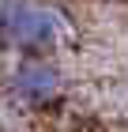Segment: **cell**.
<instances>
[{
	"mask_svg": "<svg viewBox=\"0 0 128 132\" xmlns=\"http://www.w3.org/2000/svg\"><path fill=\"white\" fill-rule=\"evenodd\" d=\"M64 34V19L38 0H0V42L11 49H53Z\"/></svg>",
	"mask_w": 128,
	"mask_h": 132,
	"instance_id": "1",
	"label": "cell"
},
{
	"mask_svg": "<svg viewBox=\"0 0 128 132\" xmlns=\"http://www.w3.org/2000/svg\"><path fill=\"white\" fill-rule=\"evenodd\" d=\"M8 91L15 102L23 106H49L60 98L64 91V76L53 61H41V57H30V61L15 64V72L8 76Z\"/></svg>",
	"mask_w": 128,
	"mask_h": 132,
	"instance_id": "2",
	"label": "cell"
}]
</instances>
